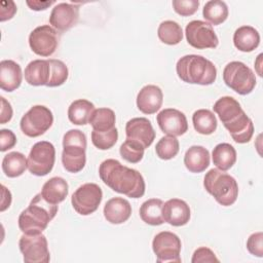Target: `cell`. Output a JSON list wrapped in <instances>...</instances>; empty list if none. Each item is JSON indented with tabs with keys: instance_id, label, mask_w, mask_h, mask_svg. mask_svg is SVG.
Returning <instances> with one entry per match:
<instances>
[{
	"instance_id": "7bdbcfd3",
	"label": "cell",
	"mask_w": 263,
	"mask_h": 263,
	"mask_svg": "<svg viewBox=\"0 0 263 263\" xmlns=\"http://www.w3.org/2000/svg\"><path fill=\"white\" fill-rule=\"evenodd\" d=\"M1 111H0V124H5L6 122L10 121L12 118V108L8 101L5 100V98L1 97Z\"/></svg>"
},
{
	"instance_id": "e0dca14e",
	"label": "cell",
	"mask_w": 263,
	"mask_h": 263,
	"mask_svg": "<svg viewBox=\"0 0 263 263\" xmlns=\"http://www.w3.org/2000/svg\"><path fill=\"white\" fill-rule=\"evenodd\" d=\"M125 135L127 140L139 143L144 149L151 146L155 139V130L150 122L145 117H135L126 122Z\"/></svg>"
},
{
	"instance_id": "ffe728a7",
	"label": "cell",
	"mask_w": 263,
	"mask_h": 263,
	"mask_svg": "<svg viewBox=\"0 0 263 263\" xmlns=\"http://www.w3.org/2000/svg\"><path fill=\"white\" fill-rule=\"evenodd\" d=\"M23 80L21 66L12 60L0 62V87L5 91H13L20 87Z\"/></svg>"
},
{
	"instance_id": "603a6c76",
	"label": "cell",
	"mask_w": 263,
	"mask_h": 263,
	"mask_svg": "<svg viewBox=\"0 0 263 263\" xmlns=\"http://www.w3.org/2000/svg\"><path fill=\"white\" fill-rule=\"evenodd\" d=\"M49 78L50 65L47 60H34L25 69V79L30 85H47Z\"/></svg>"
},
{
	"instance_id": "7c38bea8",
	"label": "cell",
	"mask_w": 263,
	"mask_h": 263,
	"mask_svg": "<svg viewBox=\"0 0 263 263\" xmlns=\"http://www.w3.org/2000/svg\"><path fill=\"white\" fill-rule=\"evenodd\" d=\"M182 243L179 236L170 231L157 233L152 241V250L156 256V261L161 262H181L180 252Z\"/></svg>"
},
{
	"instance_id": "ba28073f",
	"label": "cell",
	"mask_w": 263,
	"mask_h": 263,
	"mask_svg": "<svg viewBox=\"0 0 263 263\" xmlns=\"http://www.w3.org/2000/svg\"><path fill=\"white\" fill-rule=\"evenodd\" d=\"M52 123V112L43 105H35L23 115L20 126L27 137L36 138L47 132Z\"/></svg>"
},
{
	"instance_id": "8992f818",
	"label": "cell",
	"mask_w": 263,
	"mask_h": 263,
	"mask_svg": "<svg viewBox=\"0 0 263 263\" xmlns=\"http://www.w3.org/2000/svg\"><path fill=\"white\" fill-rule=\"evenodd\" d=\"M86 136L79 129H70L63 137L62 163L69 173H79L86 162Z\"/></svg>"
},
{
	"instance_id": "d6a6232c",
	"label": "cell",
	"mask_w": 263,
	"mask_h": 263,
	"mask_svg": "<svg viewBox=\"0 0 263 263\" xmlns=\"http://www.w3.org/2000/svg\"><path fill=\"white\" fill-rule=\"evenodd\" d=\"M157 35L162 43L176 45L183 39V30L177 22L164 21L158 26Z\"/></svg>"
},
{
	"instance_id": "b9f144b4",
	"label": "cell",
	"mask_w": 263,
	"mask_h": 263,
	"mask_svg": "<svg viewBox=\"0 0 263 263\" xmlns=\"http://www.w3.org/2000/svg\"><path fill=\"white\" fill-rule=\"evenodd\" d=\"M16 5L13 1H1L0 2V21L5 22L13 17L16 12Z\"/></svg>"
},
{
	"instance_id": "9c48e42d",
	"label": "cell",
	"mask_w": 263,
	"mask_h": 263,
	"mask_svg": "<svg viewBox=\"0 0 263 263\" xmlns=\"http://www.w3.org/2000/svg\"><path fill=\"white\" fill-rule=\"evenodd\" d=\"M54 161V146L50 142L40 141L31 148L28 156V170L35 176L43 177L52 171Z\"/></svg>"
},
{
	"instance_id": "4316f807",
	"label": "cell",
	"mask_w": 263,
	"mask_h": 263,
	"mask_svg": "<svg viewBox=\"0 0 263 263\" xmlns=\"http://www.w3.org/2000/svg\"><path fill=\"white\" fill-rule=\"evenodd\" d=\"M95 110L91 102L85 99H78L71 103L68 108V118L76 125H84L89 121L90 115Z\"/></svg>"
},
{
	"instance_id": "f546056e",
	"label": "cell",
	"mask_w": 263,
	"mask_h": 263,
	"mask_svg": "<svg viewBox=\"0 0 263 263\" xmlns=\"http://www.w3.org/2000/svg\"><path fill=\"white\" fill-rule=\"evenodd\" d=\"M115 113L110 108L95 109L89 118V124L93 130L108 132L115 127Z\"/></svg>"
},
{
	"instance_id": "5b68a950",
	"label": "cell",
	"mask_w": 263,
	"mask_h": 263,
	"mask_svg": "<svg viewBox=\"0 0 263 263\" xmlns=\"http://www.w3.org/2000/svg\"><path fill=\"white\" fill-rule=\"evenodd\" d=\"M204 189L223 206L232 205L238 196L236 180L218 168H211L203 178Z\"/></svg>"
},
{
	"instance_id": "9a60e30c",
	"label": "cell",
	"mask_w": 263,
	"mask_h": 263,
	"mask_svg": "<svg viewBox=\"0 0 263 263\" xmlns=\"http://www.w3.org/2000/svg\"><path fill=\"white\" fill-rule=\"evenodd\" d=\"M156 120L161 132L167 136L178 137L188 130V121L185 114L174 108L161 110L157 114Z\"/></svg>"
},
{
	"instance_id": "836d02e7",
	"label": "cell",
	"mask_w": 263,
	"mask_h": 263,
	"mask_svg": "<svg viewBox=\"0 0 263 263\" xmlns=\"http://www.w3.org/2000/svg\"><path fill=\"white\" fill-rule=\"evenodd\" d=\"M180 149L179 141L176 137L166 136L162 137L155 146L156 155L163 160H170L174 158Z\"/></svg>"
},
{
	"instance_id": "30bf717a",
	"label": "cell",
	"mask_w": 263,
	"mask_h": 263,
	"mask_svg": "<svg viewBox=\"0 0 263 263\" xmlns=\"http://www.w3.org/2000/svg\"><path fill=\"white\" fill-rule=\"evenodd\" d=\"M25 263H48L50 254L45 235L24 233L18 241Z\"/></svg>"
},
{
	"instance_id": "8fae6325",
	"label": "cell",
	"mask_w": 263,
	"mask_h": 263,
	"mask_svg": "<svg viewBox=\"0 0 263 263\" xmlns=\"http://www.w3.org/2000/svg\"><path fill=\"white\" fill-rule=\"evenodd\" d=\"M103 199V191L96 183H85L79 186L72 194L73 209L82 216L95 213Z\"/></svg>"
},
{
	"instance_id": "cb8c5ba5",
	"label": "cell",
	"mask_w": 263,
	"mask_h": 263,
	"mask_svg": "<svg viewBox=\"0 0 263 263\" xmlns=\"http://www.w3.org/2000/svg\"><path fill=\"white\" fill-rule=\"evenodd\" d=\"M184 164L191 173H201L210 165V152L202 146H191L184 155Z\"/></svg>"
},
{
	"instance_id": "1f68e13d",
	"label": "cell",
	"mask_w": 263,
	"mask_h": 263,
	"mask_svg": "<svg viewBox=\"0 0 263 263\" xmlns=\"http://www.w3.org/2000/svg\"><path fill=\"white\" fill-rule=\"evenodd\" d=\"M202 15L212 25H220L224 23L228 17L227 4L221 0L208 1L203 6Z\"/></svg>"
},
{
	"instance_id": "7a4b0ae2",
	"label": "cell",
	"mask_w": 263,
	"mask_h": 263,
	"mask_svg": "<svg viewBox=\"0 0 263 263\" xmlns=\"http://www.w3.org/2000/svg\"><path fill=\"white\" fill-rule=\"evenodd\" d=\"M213 110L217 113L234 142L238 144L250 142L254 135L253 121L234 98L229 96L220 98L214 104Z\"/></svg>"
},
{
	"instance_id": "8d00e7d4",
	"label": "cell",
	"mask_w": 263,
	"mask_h": 263,
	"mask_svg": "<svg viewBox=\"0 0 263 263\" xmlns=\"http://www.w3.org/2000/svg\"><path fill=\"white\" fill-rule=\"evenodd\" d=\"M118 139V130L116 127L108 132H91V142L100 150H108L112 148Z\"/></svg>"
},
{
	"instance_id": "d4e9b609",
	"label": "cell",
	"mask_w": 263,
	"mask_h": 263,
	"mask_svg": "<svg viewBox=\"0 0 263 263\" xmlns=\"http://www.w3.org/2000/svg\"><path fill=\"white\" fill-rule=\"evenodd\" d=\"M234 46L243 52H251L259 46V32L251 26H241L233 34Z\"/></svg>"
},
{
	"instance_id": "484cf974",
	"label": "cell",
	"mask_w": 263,
	"mask_h": 263,
	"mask_svg": "<svg viewBox=\"0 0 263 263\" xmlns=\"http://www.w3.org/2000/svg\"><path fill=\"white\" fill-rule=\"evenodd\" d=\"M163 201L159 198H150L144 201L140 208V217L146 224L158 226L164 223L162 217Z\"/></svg>"
},
{
	"instance_id": "d590c367",
	"label": "cell",
	"mask_w": 263,
	"mask_h": 263,
	"mask_svg": "<svg viewBox=\"0 0 263 263\" xmlns=\"http://www.w3.org/2000/svg\"><path fill=\"white\" fill-rule=\"evenodd\" d=\"M144 151L145 149L142 145L127 139L121 144L119 148L121 157L130 163L140 162L144 156Z\"/></svg>"
},
{
	"instance_id": "6da1fadb",
	"label": "cell",
	"mask_w": 263,
	"mask_h": 263,
	"mask_svg": "<svg viewBox=\"0 0 263 263\" xmlns=\"http://www.w3.org/2000/svg\"><path fill=\"white\" fill-rule=\"evenodd\" d=\"M101 180L113 191L130 198H140L145 194V181L140 172L121 164L118 160L109 158L99 167Z\"/></svg>"
},
{
	"instance_id": "4fadbf2b",
	"label": "cell",
	"mask_w": 263,
	"mask_h": 263,
	"mask_svg": "<svg viewBox=\"0 0 263 263\" xmlns=\"http://www.w3.org/2000/svg\"><path fill=\"white\" fill-rule=\"evenodd\" d=\"M60 35L49 25L36 27L29 35V45L32 51L40 57H49L59 46Z\"/></svg>"
},
{
	"instance_id": "83f0119b",
	"label": "cell",
	"mask_w": 263,
	"mask_h": 263,
	"mask_svg": "<svg viewBox=\"0 0 263 263\" xmlns=\"http://www.w3.org/2000/svg\"><path fill=\"white\" fill-rule=\"evenodd\" d=\"M214 164L220 171H228L236 161V150L228 143H220L216 145L212 152Z\"/></svg>"
},
{
	"instance_id": "4dcf8cb0",
	"label": "cell",
	"mask_w": 263,
	"mask_h": 263,
	"mask_svg": "<svg viewBox=\"0 0 263 263\" xmlns=\"http://www.w3.org/2000/svg\"><path fill=\"white\" fill-rule=\"evenodd\" d=\"M194 129L201 135H211L217 128V118L214 113L208 109L196 110L192 115Z\"/></svg>"
},
{
	"instance_id": "60d3db41",
	"label": "cell",
	"mask_w": 263,
	"mask_h": 263,
	"mask_svg": "<svg viewBox=\"0 0 263 263\" xmlns=\"http://www.w3.org/2000/svg\"><path fill=\"white\" fill-rule=\"evenodd\" d=\"M16 144V137L14 133L10 129H1L0 130V151L5 152L14 147Z\"/></svg>"
},
{
	"instance_id": "f6af8a7d",
	"label": "cell",
	"mask_w": 263,
	"mask_h": 263,
	"mask_svg": "<svg viewBox=\"0 0 263 263\" xmlns=\"http://www.w3.org/2000/svg\"><path fill=\"white\" fill-rule=\"evenodd\" d=\"M2 199H1V212H4L7 208H9L11 203V193L10 191L2 185Z\"/></svg>"
},
{
	"instance_id": "f35d334b",
	"label": "cell",
	"mask_w": 263,
	"mask_h": 263,
	"mask_svg": "<svg viewBox=\"0 0 263 263\" xmlns=\"http://www.w3.org/2000/svg\"><path fill=\"white\" fill-rule=\"evenodd\" d=\"M248 251L256 256L261 258L263 256V233L261 231L251 234L247 240Z\"/></svg>"
},
{
	"instance_id": "f1b7e54d",
	"label": "cell",
	"mask_w": 263,
	"mask_h": 263,
	"mask_svg": "<svg viewBox=\"0 0 263 263\" xmlns=\"http://www.w3.org/2000/svg\"><path fill=\"white\" fill-rule=\"evenodd\" d=\"M28 167V159L21 152H9L3 157L2 171L8 178L22 176Z\"/></svg>"
},
{
	"instance_id": "d6986e66",
	"label": "cell",
	"mask_w": 263,
	"mask_h": 263,
	"mask_svg": "<svg viewBox=\"0 0 263 263\" xmlns=\"http://www.w3.org/2000/svg\"><path fill=\"white\" fill-rule=\"evenodd\" d=\"M163 101V93L159 86L148 84L143 86L137 96V107L144 114L156 113Z\"/></svg>"
},
{
	"instance_id": "52a82bcc",
	"label": "cell",
	"mask_w": 263,
	"mask_h": 263,
	"mask_svg": "<svg viewBox=\"0 0 263 263\" xmlns=\"http://www.w3.org/2000/svg\"><path fill=\"white\" fill-rule=\"evenodd\" d=\"M223 80L229 88L241 96L251 93L256 86L254 72L245 63L239 61L230 62L225 66Z\"/></svg>"
},
{
	"instance_id": "5bb4252c",
	"label": "cell",
	"mask_w": 263,
	"mask_h": 263,
	"mask_svg": "<svg viewBox=\"0 0 263 263\" xmlns=\"http://www.w3.org/2000/svg\"><path fill=\"white\" fill-rule=\"evenodd\" d=\"M187 42L194 48H216L219 39L212 25L208 22L195 20L187 24L185 29Z\"/></svg>"
},
{
	"instance_id": "ab89813d",
	"label": "cell",
	"mask_w": 263,
	"mask_h": 263,
	"mask_svg": "<svg viewBox=\"0 0 263 263\" xmlns=\"http://www.w3.org/2000/svg\"><path fill=\"white\" fill-rule=\"evenodd\" d=\"M191 262L192 263L219 262V259L216 257L215 253L211 249L206 247H200L194 251Z\"/></svg>"
},
{
	"instance_id": "ee69618b",
	"label": "cell",
	"mask_w": 263,
	"mask_h": 263,
	"mask_svg": "<svg viewBox=\"0 0 263 263\" xmlns=\"http://www.w3.org/2000/svg\"><path fill=\"white\" fill-rule=\"evenodd\" d=\"M27 5L32 9V10H36V11H40V10H44L47 7H49L50 5H52L54 3V1H26Z\"/></svg>"
},
{
	"instance_id": "ac0fdd59",
	"label": "cell",
	"mask_w": 263,
	"mask_h": 263,
	"mask_svg": "<svg viewBox=\"0 0 263 263\" xmlns=\"http://www.w3.org/2000/svg\"><path fill=\"white\" fill-rule=\"evenodd\" d=\"M191 212L186 201L179 198H172L162 205V217L164 222L172 226L180 227L186 225L190 220Z\"/></svg>"
},
{
	"instance_id": "277c9868",
	"label": "cell",
	"mask_w": 263,
	"mask_h": 263,
	"mask_svg": "<svg viewBox=\"0 0 263 263\" xmlns=\"http://www.w3.org/2000/svg\"><path fill=\"white\" fill-rule=\"evenodd\" d=\"M178 77L190 84L210 85L216 81V66L208 59L198 54H186L176 65Z\"/></svg>"
},
{
	"instance_id": "2e32d148",
	"label": "cell",
	"mask_w": 263,
	"mask_h": 263,
	"mask_svg": "<svg viewBox=\"0 0 263 263\" xmlns=\"http://www.w3.org/2000/svg\"><path fill=\"white\" fill-rule=\"evenodd\" d=\"M79 20V6L62 2L57 4L49 15V24L60 32H66L73 28Z\"/></svg>"
},
{
	"instance_id": "e575fe53",
	"label": "cell",
	"mask_w": 263,
	"mask_h": 263,
	"mask_svg": "<svg viewBox=\"0 0 263 263\" xmlns=\"http://www.w3.org/2000/svg\"><path fill=\"white\" fill-rule=\"evenodd\" d=\"M47 61L50 65V78L46 86L57 87L64 84L69 76V70L66 64L57 59H48Z\"/></svg>"
},
{
	"instance_id": "7402d4cb",
	"label": "cell",
	"mask_w": 263,
	"mask_h": 263,
	"mask_svg": "<svg viewBox=\"0 0 263 263\" xmlns=\"http://www.w3.org/2000/svg\"><path fill=\"white\" fill-rule=\"evenodd\" d=\"M40 193L47 202L59 204L66 199L69 193V185L64 178L52 177L43 184Z\"/></svg>"
},
{
	"instance_id": "3957f363",
	"label": "cell",
	"mask_w": 263,
	"mask_h": 263,
	"mask_svg": "<svg viewBox=\"0 0 263 263\" xmlns=\"http://www.w3.org/2000/svg\"><path fill=\"white\" fill-rule=\"evenodd\" d=\"M58 204L47 202L41 195L36 194L18 217V227L23 233L38 234L46 229L48 223L58 213Z\"/></svg>"
},
{
	"instance_id": "44dd1931",
	"label": "cell",
	"mask_w": 263,
	"mask_h": 263,
	"mask_svg": "<svg viewBox=\"0 0 263 263\" xmlns=\"http://www.w3.org/2000/svg\"><path fill=\"white\" fill-rule=\"evenodd\" d=\"M103 213L105 219L109 223L122 224L129 219L132 215V205L122 197H113L106 202Z\"/></svg>"
},
{
	"instance_id": "74e56055",
	"label": "cell",
	"mask_w": 263,
	"mask_h": 263,
	"mask_svg": "<svg viewBox=\"0 0 263 263\" xmlns=\"http://www.w3.org/2000/svg\"><path fill=\"white\" fill-rule=\"evenodd\" d=\"M174 10L182 15L189 16L194 14L199 6V1L197 0H174L172 2Z\"/></svg>"
}]
</instances>
